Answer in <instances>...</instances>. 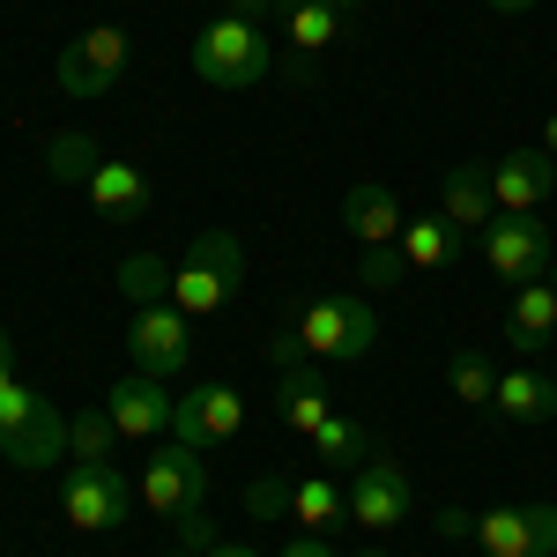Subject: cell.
I'll return each mask as SVG.
<instances>
[{"mask_svg": "<svg viewBox=\"0 0 557 557\" xmlns=\"http://www.w3.org/2000/svg\"><path fill=\"white\" fill-rule=\"evenodd\" d=\"M134 506H141V491H134V475L120 461H75L67 483H60V513L83 535H112L120 520H134Z\"/></svg>", "mask_w": 557, "mask_h": 557, "instance_id": "cell-6", "label": "cell"}, {"mask_svg": "<svg viewBox=\"0 0 557 557\" xmlns=\"http://www.w3.org/2000/svg\"><path fill=\"white\" fill-rule=\"evenodd\" d=\"M543 149H550V157H557V112H550V127H543Z\"/></svg>", "mask_w": 557, "mask_h": 557, "instance_id": "cell-37", "label": "cell"}, {"mask_svg": "<svg viewBox=\"0 0 557 557\" xmlns=\"http://www.w3.org/2000/svg\"><path fill=\"white\" fill-rule=\"evenodd\" d=\"M83 194H89V209L104 215V223H134V215L149 209V178H141V164H97Z\"/></svg>", "mask_w": 557, "mask_h": 557, "instance_id": "cell-21", "label": "cell"}, {"mask_svg": "<svg viewBox=\"0 0 557 557\" xmlns=\"http://www.w3.org/2000/svg\"><path fill=\"white\" fill-rule=\"evenodd\" d=\"M172 528H178V550H194V557H201V550H215V543H223V535H215V520H209V513H186V520H172Z\"/></svg>", "mask_w": 557, "mask_h": 557, "instance_id": "cell-31", "label": "cell"}, {"mask_svg": "<svg viewBox=\"0 0 557 557\" xmlns=\"http://www.w3.org/2000/svg\"><path fill=\"white\" fill-rule=\"evenodd\" d=\"M446 380H454V394L469 401L475 417H498V364L483 349H454L446 357Z\"/></svg>", "mask_w": 557, "mask_h": 557, "instance_id": "cell-24", "label": "cell"}, {"mask_svg": "<svg viewBox=\"0 0 557 557\" xmlns=\"http://www.w3.org/2000/svg\"><path fill=\"white\" fill-rule=\"evenodd\" d=\"M343 23H349V15L335 8V0H290V8H283V38H290V67H283V75L305 83V75H312V60L343 38Z\"/></svg>", "mask_w": 557, "mask_h": 557, "instance_id": "cell-15", "label": "cell"}, {"mask_svg": "<svg viewBox=\"0 0 557 557\" xmlns=\"http://www.w3.org/2000/svg\"><path fill=\"white\" fill-rule=\"evenodd\" d=\"M498 417L506 424H550L557 417V372H535V364L498 372Z\"/></svg>", "mask_w": 557, "mask_h": 557, "instance_id": "cell-20", "label": "cell"}, {"mask_svg": "<svg viewBox=\"0 0 557 557\" xmlns=\"http://www.w3.org/2000/svg\"><path fill=\"white\" fill-rule=\"evenodd\" d=\"M469 543L483 557H557V506H491Z\"/></svg>", "mask_w": 557, "mask_h": 557, "instance_id": "cell-11", "label": "cell"}, {"mask_svg": "<svg viewBox=\"0 0 557 557\" xmlns=\"http://www.w3.org/2000/svg\"><path fill=\"white\" fill-rule=\"evenodd\" d=\"M120 298L127 305H172V268L157 253H127L120 260Z\"/></svg>", "mask_w": 557, "mask_h": 557, "instance_id": "cell-26", "label": "cell"}, {"mask_svg": "<svg viewBox=\"0 0 557 557\" xmlns=\"http://www.w3.org/2000/svg\"><path fill=\"white\" fill-rule=\"evenodd\" d=\"M550 283H557V268H550Z\"/></svg>", "mask_w": 557, "mask_h": 557, "instance_id": "cell-40", "label": "cell"}, {"mask_svg": "<svg viewBox=\"0 0 557 557\" xmlns=\"http://www.w3.org/2000/svg\"><path fill=\"white\" fill-rule=\"evenodd\" d=\"M335 8H343V15H349V8H364V0H335Z\"/></svg>", "mask_w": 557, "mask_h": 557, "instance_id": "cell-38", "label": "cell"}, {"mask_svg": "<svg viewBox=\"0 0 557 557\" xmlns=\"http://www.w3.org/2000/svg\"><path fill=\"white\" fill-rule=\"evenodd\" d=\"M238 283H246V246H238V231H194L186 260L172 268V305L186 320H215L223 305L238 298Z\"/></svg>", "mask_w": 557, "mask_h": 557, "instance_id": "cell-2", "label": "cell"}, {"mask_svg": "<svg viewBox=\"0 0 557 557\" xmlns=\"http://www.w3.org/2000/svg\"><path fill=\"white\" fill-rule=\"evenodd\" d=\"M312 454L335 461V469H357V461H372V438H364V424H349V417H327V424L312 431Z\"/></svg>", "mask_w": 557, "mask_h": 557, "instance_id": "cell-27", "label": "cell"}, {"mask_svg": "<svg viewBox=\"0 0 557 557\" xmlns=\"http://www.w3.org/2000/svg\"><path fill=\"white\" fill-rule=\"evenodd\" d=\"M438 535H454V543H469V535H475V513H461V506H446V513H438Z\"/></svg>", "mask_w": 557, "mask_h": 557, "instance_id": "cell-33", "label": "cell"}, {"mask_svg": "<svg viewBox=\"0 0 557 557\" xmlns=\"http://www.w3.org/2000/svg\"><path fill=\"white\" fill-rule=\"evenodd\" d=\"M67 454H75V461H112V454H120V424H112L104 401L83 409V417H67Z\"/></svg>", "mask_w": 557, "mask_h": 557, "instance_id": "cell-25", "label": "cell"}, {"mask_svg": "<svg viewBox=\"0 0 557 557\" xmlns=\"http://www.w3.org/2000/svg\"><path fill=\"white\" fill-rule=\"evenodd\" d=\"M372 557H380V550H372Z\"/></svg>", "mask_w": 557, "mask_h": 557, "instance_id": "cell-41", "label": "cell"}, {"mask_svg": "<svg viewBox=\"0 0 557 557\" xmlns=\"http://www.w3.org/2000/svg\"><path fill=\"white\" fill-rule=\"evenodd\" d=\"M401 275H409L401 246H364V260H357V283H364V290H394Z\"/></svg>", "mask_w": 557, "mask_h": 557, "instance_id": "cell-30", "label": "cell"}, {"mask_svg": "<svg viewBox=\"0 0 557 557\" xmlns=\"http://www.w3.org/2000/svg\"><path fill=\"white\" fill-rule=\"evenodd\" d=\"M104 409H112L120 438H134V446H157V438H172L178 394H164V380H149V372H127V380H112Z\"/></svg>", "mask_w": 557, "mask_h": 557, "instance_id": "cell-14", "label": "cell"}, {"mask_svg": "<svg viewBox=\"0 0 557 557\" xmlns=\"http://www.w3.org/2000/svg\"><path fill=\"white\" fill-rule=\"evenodd\" d=\"M127 30L120 23H89L75 45H60V67H52V83H60V97H104V89H120V75H127Z\"/></svg>", "mask_w": 557, "mask_h": 557, "instance_id": "cell-8", "label": "cell"}, {"mask_svg": "<svg viewBox=\"0 0 557 557\" xmlns=\"http://www.w3.org/2000/svg\"><path fill=\"white\" fill-rule=\"evenodd\" d=\"M45 157H52V178H60V186H89V172H97V164H104V157H97V141H89V134H52V149H45Z\"/></svg>", "mask_w": 557, "mask_h": 557, "instance_id": "cell-28", "label": "cell"}, {"mask_svg": "<svg viewBox=\"0 0 557 557\" xmlns=\"http://www.w3.org/2000/svg\"><path fill=\"white\" fill-rule=\"evenodd\" d=\"M438 215H446L461 238L498 215V201H491V157H469V164H454V172L438 178Z\"/></svg>", "mask_w": 557, "mask_h": 557, "instance_id": "cell-16", "label": "cell"}, {"mask_svg": "<svg viewBox=\"0 0 557 557\" xmlns=\"http://www.w3.org/2000/svg\"><path fill=\"white\" fill-rule=\"evenodd\" d=\"M483 260H491V275L498 283H543L557 268V238L543 215H491L483 223Z\"/></svg>", "mask_w": 557, "mask_h": 557, "instance_id": "cell-7", "label": "cell"}, {"mask_svg": "<svg viewBox=\"0 0 557 557\" xmlns=\"http://www.w3.org/2000/svg\"><path fill=\"white\" fill-rule=\"evenodd\" d=\"M283 557H335V550H327V535H298V543H290Z\"/></svg>", "mask_w": 557, "mask_h": 557, "instance_id": "cell-34", "label": "cell"}, {"mask_svg": "<svg viewBox=\"0 0 557 557\" xmlns=\"http://www.w3.org/2000/svg\"><path fill=\"white\" fill-rule=\"evenodd\" d=\"M290 520H298L305 535H335V528H349V483H335V475H305L298 491H290Z\"/></svg>", "mask_w": 557, "mask_h": 557, "instance_id": "cell-22", "label": "cell"}, {"mask_svg": "<svg viewBox=\"0 0 557 557\" xmlns=\"http://www.w3.org/2000/svg\"><path fill=\"white\" fill-rule=\"evenodd\" d=\"M127 357H134V372H149V380H178L194 364V320L178 305H134Z\"/></svg>", "mask_w": 557, "mask_h": 557, "instance_id": "cell-10", "label": "cell"}, {"mask_svg": "<svg viewBox=\"0 0 557 557\" xmlns=\"http://www.w3.org/2000/svg\"><path fill=\"white\" fill-rule=\"evenodd\" d=\"M305 327V357L312 364H364L372 349H380V312L364 290H327V298H312L298 312Z\"/></svg>", "mask_w": 557, "mask_h": 557, "instance_id": "cell-3", "label": "cell"}, {"mask_svg": "<svg viewBox=\"0 0 557 557\" xmlns=\"http://www.w3.org/2000/svg\"><path fill=\"white\" fill-rule=\"evenodd\" d=\"M283 8H290V0H231L223 15H238V23H260V30H268V23H275Z\"/></svg>", "mask_w": 557, "mask_h": 557, "instance_id": "cell-32", "label": "cell"}, {"mask_svg": "<svg viewBox=\"0 0 557 557\" xmlns=\"http://www.w3.org/2000/svg\"><path fill=\"white\" fill-rule=\"evenodd\" d=\"M201 557H260L253 543H231V535H223V543H215V550H201Z\"/></svg>", "mask_w": 557, "mask_h": 557, "instance_id": "cell-36", "label": "cell"}, {"mask_svg": "<svg viewBox=\"0 0 557 557\" xmlns=\"http://www.w3.org/2000/svg\"><path fill=\"white\" fill-rule=\"evenodd\" d=\"M246 431V401H238V386H194V394H178L172 409V438H186V446H231Z\"/></svg>", "mask_w": 557, "mask_h": 557, "instance_id": "cell-13", "label": "cell"}, {"mask_svg": "<svg viewBox=\"0 0 557 557\" xmlns=\"http://www.w3.org/2000/svg\"><path fill=\"white\" fill-rule=\"evenodd\" d=\"M409 513H417V483H409V469H401V461L372 454V461H357V469H349V528L394 535Z\"/></svg>", "mask_w": 557, "mask_h": 557, "instance_id": "cell-9", "label": "cell"}, {"mask_svg": "<svg viewBox=\"0 0 557 557\" xmlns=\"http://www.w3.org/2000/svg\"><path fill=\"white\" fill-rule=\"evenodd\" d=\"M134 491H141V506H149L157 520L201 513V506H209V461H201V446H186V438H157Z\"/></svg>", "mask_w": 557, "mask_h": 557, "instance_id": "cell-5", "label": "cell"}, {"mask_svg": "<svg viewBox=\"0 0 557 557\" xmlns=\"http://www.w3.org/2000/svg\"><path fill=\"white\" fill-rule=\"evenodd\" d=\"M194 75L209 89H260L275 75V45H268L260 23L215 15V23H201V38H194Z\"/></svg>", "mask_w": 557, "mask_h": 557, "instance_id": "cell-4", "label": "cell"}, {"mask_svg": "<svg viewBox=\"0 0 557 557\" xmlns=\"http://www.w3.org/2000/svg\"><path fill=\"white\" fill-rule=\"evenodd\" d=\"M275 417L298 431V438H312V431L335 417V394L320 386V372H312V364H290V372L275 380Z\"/></svg>", "mask_w": 557, "mask_h": 557, "instance_id": "cell-18", "label": "cell"}, {"mask_svg": "<svg viewBox=\"0 0 557 557\" xmlns=\"http://www.w3.org/2000/svg\"><path fill=\"white\" fill-rule=\"evenodd\" d=\"M164 557H194V550H164Z\"/></svg>", "mask_w": 557, "mask_h": 557, "instance_id": "cell-39", "label": "cell"}, {"mask_svg": "<svg viewBox=\"0 0 557 557\" xmlns=\"http://www.w3.org/2000/svg\"><path fill=\"white\" fill-rule=\"evenodd\" d=\"M401 260H409V275L454 268V260H461V231H454V223H446L438 209L417 215V223H401Z\"/></svg>", "mask_w": 557, "mask_h": 557, "instance_id": "cell-23", "label": "cell"}, {"mask_svg": "<svg viewBox=\"0 0 557 557\" xmlns=\"http://www.w3.org/2000/svg\"><path fill=\"white\" fill-rule=\"evenodd\" d=\"M290 491H298V483H290V475H253V483H246V513L253 520H290Z\"/></svg>", "mask_w": 557, "mask_h": 557, "instance_id": "cell-29", "label": "cell"}, {"mask_svg": "<svg viewBox=\"0 0 557 557\" xmlns=\"http://www.w3.org/2000/svg\"><path fill=\"white\" fill-rule=\"evenodd\" d=\"M67 454V417L45 401L38 386L15 380V349H8V335H0V461H15L23 475L52 469Z\"/></svg>", "mask_w": 557, "mask_h": 557, "instance_id": "cell-1", "label": "cell"}, {"mask_svg": "<svg viewBox=\"0 0 557 557\" xmlns=\"http://www.w3.org/2000/svg\"><path fill=\"white\" fill-rule=\"evenodd\" d=\"M557 335V283H520L506 305V349H543Z\"/></svg>", "mask_w": 557, "mask_h": 557, "instance_id": "cell-19", "label": "cell"}, {"mask_svg": "<svg viewBox=\"0 0 557 557\" xmlns=\"http://www.w3.org/2000/svg\"><path fill=\"white\" fill-rule=\"evenodd\" d=\"M343 223L357 246H401V201H394V186H380V178H357L343 194Z\"/></svg>", "mask_w": 557, "mask_h": 557, "instance_id": "cell-17", "label": "cell"}, {"mask_svg": "<svg viewBox=\"0 0 557 557\" xmlns=\"http://www.w3.org/2000/svg\"><path fill=\"white\" fill-rule=\"evenodd\" d=\"M557 194V157L535 141V149H506L491 164V201L498 215H543V201Z\"/></svg>", "mask_w": 557, "mask_h": 557, "instance_id": "cell-12", "label": "cell"}, {"mask_svg": "<svg viewBox=\"0 0 557 557\" xmlns=\"http://www.w3.org/2000/svg\"><path fill=\"white\" fill-rule=\"evenodd\" d=\"M491 15H528V8H543V0H483Z\"/></svg>", "mask_w": 557, "mask_h": 557, "instance_id": "cell-35", "label": "cell"}]
</instances>
